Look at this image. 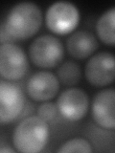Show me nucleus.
I'll use <instances>...</instances> for the list:
<instances>
[{"mask_svg": "<svg viewBox=\"0 0 115 153\" xmlns=\"http://www.w3.org/2000/svg\"><path fill=\"white\" fill-rule=\"evenodd\" d=\"M79 21V10L70 2H56L52 4L46 12V26L56 35L64 36L71 33L77 28Z\"/></svg>", "mask_w": 115, "mask_h": 153, "instance_id": "nucleus-4", "label": "nucleus"}, {"mask_svg": "<svg viewBox=\"0 0 115 153\" xmlns=\"http://www.w3.org/2000/svg\"><path fill=\"white\" fill-rule=\"evenodd\" d=\"M29 56L33 63L40 68H54L64 56L63 45L54 36H40L32 42L29 48Z\"/></svg>", "mask_w": 115, "mask_h": 153, "instance_id": "nucleus-3", "label": "nucleus"}, {"mask_svg": "<svg viewBox=\"0 0 115 153\" xmlns=\"http://www.w3.org/2000/svg\"><path fill=\"white\" fill-rule=\"evenodd\" d=\"M58 112L57 104L53 102H43L38 106L37 109V116L40 117L45 122H50L56 117Z\"/></svg>", "mask_w": 115, "mask_h": 153, "instance_id": "nucleus-15", "label": "nucleus"}, {"mask_svg": "<svg viewBox=\"0 0 115 153\" xmlns=\"http://www.w3.org/2000/svg\"><path fill=\"white\" fill-rule=\"evenodd\" d=\"M41 23L40 8L33 2H20L9 11L1 29L11 40H25L36 35Z\"/></svg>", "mask_w": 115, "mask_h": 153, "instance_id": "nucleus-1", "label": "nucleus"}, {"mask_svg": "<svg viewBox=\"0 0 115 153\" xmlns=\"http://www.w3.org/2000/svg\"><path fill=\"white\" fill-rule=\"evenodd\" d=\"M67 51L77 59H84L90 56L98 48V41L87 31H77L67 39Z\"/></svg>", "mask_w": 115, "mask_h": 153, "instance_id": "nucleus-11", "label": "nucleus"}, {"mask_svg": "<svg viewBox=\"0 0 115 153\" xmlns=\"http://www.w3.org/2000/svg\"><path fill=\"white\" fill-rule=\"evenodd\" d=\"M81 78V70L74 61H65L58 69V79L63 85L77 84Z\"/></svg>", "mask_w": 115, "mask_h": 153, "instance_id": "nucleus-13", "label": "nucleus"}, {"mask_svg": "<svg viewBox=\"0 0 115 153\" xmlns=\"http://www.w3.org/2000/svg\"><path fill=\"white\" fill-rule=\"evenodd\" d=\"M48 138L49 126L47 122L38 116H30L14 128L13 143L18 152L37 153L44 148Z\"/></svg>", "mask_w": 115, "mask_h": 153, "instance_id": "nucleus-2", "label": "nucleus"}, {"mask_svg": "<svg viewBox=\"0 0 115 153\" xmlns=\"http://www.w3.org/2000/svg\"><path fill=\"white\" fill-rule=\"evenodd\" d=\"M85 78L95 87H104L115 80V56L101 52L92 56L85 65Z\"/></svg>", "mask_w": 115, "mask_h": 153, "instance_id": "nucleus-6", "label": "nucleus"}, {"mask_svg": "<svg viewBox=\"0 0 115 153\" xmlns=\"http://www.w3.org/2000/svg\"><path fill=\"white\" fill-rule=\"evenodd\" d=\"M92 117L101 127L115 128V89H105L95 96L92 102Z\"/></svg>", "mask_w": 115, "mask_h": 153, "instance_id": "nucleus-10", "label": "nucleus"}, {"mask_svg": "<svg viewBox=\"0 0 115 153\" xmlns=\"http://www.w3.org/2000/svg\"><path fill=\"white\" fill-rule=\"evenodd\" d=\"M59 153H90L92 152V147H91L88 141L83 138H74L71 140L66 141L64 143L60 146L58 149Z\"/></svg>", "mask_w": 115, "mask_h": 153, "instance_id": "nucleus-14", "label": "nucleus"}, {"mask_svg": "<svg viewBox=\"0 0 115 153\" xmlns=\"http://www.w3.org/2000/svg\"><path fill=\"white\" fill-rule=\"evenodd\" d=\"M0 152H1V153H5V152L14 153V150L12 149V148H10V147H1V148H0Z\"/></svg>", "mask_w": 115, "mask_h": 153, "instance_id": "nucleus-16", "label": "nucleus"}, {"mask_svg": "<svg viewBox=\"0 0 115 153\" xmlns=\"http://www.w3.org/2000/svg\"><path fill=\"white\" fill-rule=\"evenodd\" d=\"M96 33L105 44L115 46V7L107 10L96 22Z\"/></svg>", "mask_w": 115, "mask_h": 153, "instance_id": "nucleus-12", "label": "nucleus"}, {"mask_svg": "<svg viewBox=\"0 0 115 153\" xmlns=\"http://www.w3.org/2000/svg\"><path fill=\"white\" fill-rule=\"evenodd\" d=\"M60 80L51 72L40 71L34 74L28 79L26 85L27 94L36 102H47L58 94Z\"/></svg>", "mask_w": 115, "mask_h": 153, "instance_id": "nucleus-9", "label": "nucleus"}, {"mask_svg": "<svg viewBox=\"0 0 115 153\" xmlns=\"http://www.w3.org/2000/svg\"><path fill=\"white\" fill-rule=\"evenodd\" d=\"M29 62L27 56L20 47L13 42L0 46V74L3 79L16 81L27 74Z\"/></svg>", "mask_w": 115, "mask_h": 153, "instance_id": "nucleus-5", "label": "nucleus"}, {"mask_svg": "<svg viewBox=\"0 0 115 153\" xmlns=\"http://www.w3.org/2000/svg\"><path fill=\"white\" fill-rule=\"evenodd\" d=\"M25 96L20 86L12 81H0V122L11 123L24 109Z\"/></svg>", "mask_w": 115, "mask_h": 153, "instance_id": "nucleus-7", "label": "nucleus"}, {"mask_svg": "<svg viewBox=\"0 0 115 153\" xmlns=\"http://www.w3.org/2000/svg\"><path fill=\"white\" fill-rule=\"evenodd\" d=\"M57 107L58 111L67 121H80L87 113L89 107L88 96L80 88L66 89L58 98Z\"/></svg>", "mask_w": 115, "mask_h": 153, "instance_id": "nucleus-8", "label": "nucleus"}]
</instances>
